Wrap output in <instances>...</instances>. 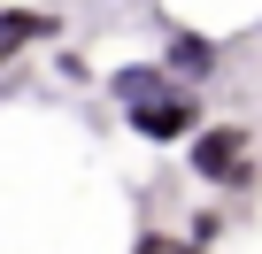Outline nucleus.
I'll return each instance as SVG.
<instances>
[{"label": "nucleus", "mask_w": 262, "mask_h": 254, "mask_svg": "<svg viewBox=\"0 0 262 254\" xmlns=\"http://www.w3.org/2000/svg\"><path fill=\"white\" fill-rule=\"evenodd\" d=\"M185 170L208 185V193H247L262 170H254V131L247 123H224V116H208L201 131L185 139Z\"/></svg>", "instance_id": "1"}, {"label": "nucleus", "mask_w": 262, "mask_h": 254, "mask_svg": "<svg viewBox=\"0 0 262 254\" xmlns=\"http://www.w3.org/2000/svg\"><path fill=\"white\" fill-rule=\"evenodd\" d=\"M201 123H208V100H201V93H162V100H147V108H123V131L147 139V147H185Z\"/></svg>", "instance_id": "2"}, {"label": "nucleus", "mask_w": 262, "mask_h": 254, "mask_svg": "<svg viewBox=\"0 0 262 254\" xmlns=\"http://www.w3.org/2000/svg\"><path fill=\"white\" fill-rule=\"evenodd\" d=\"M162 70H170V85L178 93H201V85H216L224 77V47L208 39V31H185V24H170L162 31V54H155Z\"/></svg>", "instance_id": "3"}, {"label": "nucleus", "mask_w": 262, "mask_h": 254, "mask_svg": "<svg viewBox=\"0 0 262 254\" xmlns=\"http://www.w3.org/2000/svg\"><path fill=\"white\" fill-rule=\"evenodd\" d=\"M100 85H108L116 116H123V108H147V100H162V93H178V85H170V70H162L155 54H139V62H116Z\"/></svg>", "instance_id": "4"}, {"label": "nucleus", "mask_w": 262, "mask_h": 254, "mask_svg": "<svg viewBox=\"0 0 262 254\" xmlns=\"http://www.w3.org/2000/svg\"><path fill=\"white\" fill-rule=\"evenodd\" d=\"M0 39H8L16 54L54 47V39H62V16H54V8H8V16H0Z\"/></svg>", "instance_id": "5"}, {"label": "nucleus", "mask_w": 262, "mask_h": 254, "mask_svg": "<svg viewBox=\"0 0 262 254\" xmlns=\"http://www.w3.org/2000/svg\"><path fill=\"white\" fill-rule=\"evenodd\" d=\"M216 239H224V208L208 200V208H193V223H185V246H193V254H208Z\"/></svg>", "instance_id": "6"}, {"label": "nucleus", "mask_w": 262, "mask_h": 254, "mask_svg": "<svg viewBox=\"0 0 262 254\" xmlns=\"http://www.w3.org/2000/svg\"><path fill=\"white\" fill-rule=\"evenodd\" d=\"M131 254H185V239H178V231H155V223H147L139 239H131Z\"/></svg>", "instance_id": "7"}, {"label": "nucleus", "mask_w": 262, "mask_h": 254, "mask_svg": "<svg viewBox=\"0 0 262 254\" xmlns=\"http://www.w3.org/2000/svg\"><path fill=\"white\" fill-rule=\"evenodd\" d=\"M16 62H24V54H16V47H8V39H0V77H8V70H16Z\"/></svg>", "instance_id": "8"}, {"label": "nucleus", "mask_w": 262, "mask_h": 254, "mask_svg": "<svg viewBox=\"0 0 262 254\" xmlns=\"http://www.w3.org/2000/svg\"><path fill=\"white\" fill-rule=\"evenodd\" d=\"M0 16H8V0H0Z\"/></svg>", "instance_id": "9"}, {"label": "nucleus", "mask_w": 262, "mask_h": 254, "mask_svg": "<svg viewBox=\"0 0 262 254\" xmlns=\"http://www.w3.org/2000/svg\"><path fill=\"white\" fill-rule=\"evenodd\" d=\"M185 254H193V246H185Z\"/></svg>", "instance_id": "10"}]
</instances>
